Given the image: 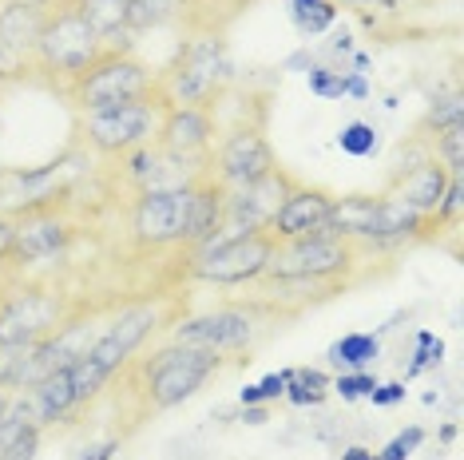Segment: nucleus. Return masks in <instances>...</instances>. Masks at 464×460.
<instances>
[{
	"instance_id": "nucleus-1",
	"label": "nucleus",
	"mask_w": 464,
	"mask_h": 460,
	"mask_svg": "<svg viewBox=\"0 0 464 460\" xmlns=\"http://www.w3.org/2000/svg\"><path fill=\"white\" fill-rule=\"evenodd\" d=\"M160 321H163L160 302H131V306H123L120 313H115L108 326L100 330L96 345H92L76 365H72L76 401L80 405L96 401L100 389H108V381L131 361V353L140 350L155 330H160Z\"/></svg>"
},
{
	"instance_id": "nucleus-2",
	"label": "nucleus",
	"mask_w": 464,
	"mask_h": 460,
	"mask_svg": "<svg viewBox=\"0 0 464 460\" xmlns=\"http://www.w3.org/2000/svg\"><path fill=\"white\" fill-rule=\"evenodd\" d=\"M223 369V353L198 345H163L135 365V389L143 397V413H163L191 401L203 385Z\"/></svg>"
},
{
	"instance_id": "nucleus-3",
	"label": "nucleus",
	"mask_w": 464,
	"mask_h": 460,
	"mask_svg": "<svg viewBox=\"0 0 464 460\" xmlns=\"http://www.w3.org/2000/svg\"><path fill=\"white\" fill-rule=\"evenodd\" d=\"M357 266V250L350 238H337L330 230L322 235H305L278 243L270 254L262 278L278 282V286H345V278Z\"/></svg>"
},
{
	"instance_id": "nucleus-4",
	"label": "nucleus",
	"mask_w": 464,
	"mask_h": 460,
	"mask_svg": "<svg viewBox=\"0 0 464 460\" xmlns=\"http://www.w3.org/2000/svg\"><path fill=\"white\" fill-rule=\"evenodd\" d=\"M160 76L147 64L131 56V52H103L83 76L68 83V96L76 103L80 115L103 111V108H123V103H140L160 96Z\"/></svg>"
},
{
	"instance_id": "nucleus-5",
	"label": "nucleus",
	"mask_w": 464,
	"mask_h": 460,
	"mask_svg": "<svg viewBox=\"0 0 464 460\" xmlns=\"http://www.w3.org/2000/svg\"><path fill=\"white\" fill-rule=\"evenodd\" d=\"M100 56H103L100 36L88 28V20L76 13L72 0H60V5L48 13L44 28H40V40H36V52H33L36 68L48 72L52 80L72 83L96 64Z\"/></svg>"
},
{
	"instance_id": "nucleus-6",
	"label": "nucleus",
	"mask_w": 464,
	"mask_h": 460,
	"mask_svg": "<svg viewBox=\"0 0 464 460\" xmlns=\"http://www.w3.org/2000/svg\"><path fill=\"white\" fill-rule=\"evenodd\" d=\"M227 80H230V60H227V44L218 36H191L179 48L175 64L160 72V88L167 100L203 111H210V100L223 91Z\"/></svg>"
},
{
	"instance_id": "nucleus-7",
	"label": "nucleus",
	"mask_w": 464,
	"mask_h": 460,
	"mask_svg": "<svg viewBox=\"0 0 464 460\" xmlns=\"http://www.w3.org/2000/svg\"><path fill=\"white\" fill-rule=\"evenodd\" d=\"M278 238L270 230H255V235H230L215 238L210 246L195 250L187 278L207 282V286H242V282H258L266 270Z\"/></svg>"
},
{
	"instance_id": "nucleus-8",
	"label": "nucleus",
	"mask_w": 464,
	"mask_h": 460,
	"mask_svg": "<svg viewBox=\"0 0 464 460\" xmlns=\"http://www.w3.org/2000/svg\"><path fill=\"white\" fill-rule=\"evenodd\" d=\"M171 108V100L151 96L140 103H123V108H103V111H88L83 115V139L96 155H108V159H123L128 151L143 148V143L155 139L160 131L163 111Z\"/></svg>"
},
{
	"instance_id": "nucleus-9",
	"label": "nucleus",
	"mask_w": 464,
	"mask_h": 460,
	"mask_svg": "<svg viewBox=\"0 0 464 460\" xmlns=\"http://www.w3.org/2000/svg\"><path fill=\"white\" fill-rule=\"evenodd\" d=\"M68 321V302L48 286L0 290V345H33L44 341Z\"/></svg>"
},
{
	"instance_id": "nucleus-10",
	"label": "nucleus",
	"mask_w": 464,
	"mask_h": 460,
	"mask_svg": "<svg viewBox=\"0 0 464 460\" xmlns=\"http://www.w3.org/2000/svg\"><path fill=\"white\" fill-rule=\"evenodd\" d=\"M262 330V306H223L198 313V318H183L175 326L179 345H198V350H215V353H238L250 350Z\"/></svg>"
},
{
	"instance_id": "nucleus-11",
	"label": "nucleus",
	"mask_w": 464,
	"mask_h": 460,
	"mask_svg": "<svg viewBox=\"0 0 464 460\" xmlns=\"http://www.w3.org/2000/svg\"><path fill=\"white\" fill-rule=\"evenodd\" d=\"M187 215H191V187L179 191H143L131 211V238L140 250L183 246Z\"/></svg>"
},
{
	"instance_id": "nucleus-12",
	"label": "nucleus",
	"mask_w": 464,
	"mask_h": 460,
	"mask_svg": "<svg viewBox=\"0 0 464 460\" xmlns=\"http://www.w3.org/2000/svg\"><path fill=\"white\" fill-rule=\"evenodd\" d=\"M294 183L286 171H274L258 183H246V187H227V206H223V230L218 238H230V235H255V230H270V218L278 215L282 198L294 191Z\"/></svg>"
},
{
	"instance_id": "nucleus-13",
	"label": "nucleus",
	"mask_w": 464,
	"mask_h": 460,
	"mask_svg": "<svg viewBox=\"0 0 464 460\" xmlns=\"http://www.w3.org/2000/svg\"><path fill=\"white\" fill-rule=\"evenodd\" d=\"M210 163H215V179L223 187H246V183H258L266 179V175L278 167L274 159V148L270 139L255 128H238L235 135H227L223 143H218V151L210 155Z\"/></svg>"
},
{
	"instance_id": "nucleus-14",
	"label": "nucleus",
	"mask_w": 464,
	"mask_h": 460,
	"mask_svg": "<svg viewBox=\"0 0 464 460\" xmlns=\"http://www.w3.org/2000/svg\"><path fill=\"white\" fill-rule=\"evenodd\" d=\"M123 163H128V175L131 183L143 191H179V187H195L203 175H210L207 167L210 163H191V159H179V155L155 148V143H143V148H135L123 155Z\"/></svg>"
},
{
	"instance_id": "nucleus-15",
	"label": "nucleus",
	"mask_w": 464,
	"mask_h": 460,
	"mask_svg": "<svg viewBox=\"0 0 464 460\" xmlns=\"http://www.w3.org/2000/svg\"><path fill=\"white\" fill-rule=\"evenodd\" d=\"M210 135H215V120L203 108H183V103H171L160 120V131H155V148L179 155V159L191 163H210Z\"/></svg>"
},
{
	"instance_id": "nucleus-16",
	"label": "nucleus",
	"mask_w": 464,
	"mask_h": 460,
	"mask_svg": "<svg viewBox=\"0 0 464 460\" xmlns=\"http://www.w3.org/2000/svg\"><path fill=\"white\" fill-rule=\"evenodd\" d=\"M72 223L64 215H56V206H33L28 215L16 218V246L8 263L24 266V263H44V258L60 254L72 243Z\"/></svg>"
},
{
	"instance_id": "nucleus-17",
	"label": "nucleus",
	"mask_w": 464,
	"mask_h": 460,
	"mask_svg": "<svg viewBox=\"0 0 464 460\" xmlns=\"http://www.w3.org/2000/svg\"><path fill=\"white\" fill-rule=\"evenodd\" d=\"M48 13L52 8L36 5V0H0V60L5 64L33 60Z\"/></svg>"
},
{
	"instance_id": "nucleus-18",
	"label": "nucleus",
	"mask_w": 464,
	"mask_h": 460,
	"mask_svg": "<svg viewBox=\"0 0 464 460\" xmlns=\"http://www.w3.org/2000/svg\"><path fill=\"white\" fill-rule=\"evenodd\" d=\"M330 206L334 198L325 191H310V187H294V191L282 198L278 215L270 218V235L278 243H290V238H305V235H322L325 223H330Z\"/></svg>"
},
{
	"instance_id": "nucleus-19",
	"label": "nucleus",
	"mask_w": 464,
	"mask_h": 460,
	"mask_svg": "<svg viewBox=\"0 0 464 460\" xmlns=\"http://www.w3.org/2000/svg\"><path fill=\"white\" fill-rule=\"evenodd\" d=\"M449 179H452V175L437 159H425V163L409 167V171H401L385 195L397 198V203H405L409 211H417L420 218H429L440 206V198H445Z\"/></svg>"
},
{
	"instance_id": "nucleus-20",
	"label": "nucleus",
	"mask_w": 464,
	"mask_h": 460,
	"mask_svg": "<svg viewBox=\"0 0 464 460\" xmlns=\"http://www.w3.org/2000/svg\"><path fill=\"white\" fill-rule=\"evenodd\" d=\"M223 206H227V187L215 175H203L191 187V215H187V238H183V246H191V254L218 238V230H223Z\"/></svg>"
},
{
	"instance_id": "nucleus-21",
	"label": "nucleus",
	"mask_w": 464,
	"mask_h": 460,
	"mask_svg": "<svg viewBox=\"0 0 464 460\" xmlns=\"http://www.w3.org/2000/svg\"><path fill=\"white\" fill-rule=\"evenodd\" d=\"M40 417L33 397H16L8 401V409L0 413V460H33L40 448Z\"/></svg>"
},
{
	"instance_id": "nucleus-22",
	"label": "nucleus",
	"mask_w": 464,
	"mask_h": 460,
	"mask_svg": "<svg viewBox=\"0 0 464 460\" xmlns=\"http://www.w3.org/2000/svg\"><path fill=\"white\" fill-rule=\"evenodd\" d=\"M72 5L100 36L103 52H128V0H72Z\"/></svg>"
},
{
	"instance_id": "nucleus-23",
	"label": "nucleus",
	"mask_w": 464,
	"mask_h": 460,
	"mask_svg": "<svg viewBox=\"0 0 464 460\" xmlns=\"http://www.w3.org/2000/svg\"><path fill=\"white\" fill-rule=\"evenodd\" d=\"M325 230L337 238H365L373 243V230H377V198L369 195H350V198H334L330 206V223Z\"/></svg>"
},
{
	"instance_id": "nucleus-24",
	"label": "nucleus",
	"mask_w": 464,
	"mask_h": 460,
	"mask_svg": "<svg viewBox=\"0 0 464 460\" xmlns=\"http://www.w3.org/2000/svg\"><path fill=\"white\" fill-rule=\"evenodd\" d=\"M28 397H33V405H36L40 425L68 421L72 409H80V401H76V385H72V365H68V369L48 373L44 381L28 389Z\"/></svg>"
},
{
	"instance_id": "nucleus-25",
	"label": "nucleus",
	"mask_w": 464,
	"mask_h": 460,
	"mask_svg": "<svg viewBox=\"0 0 464 460\" xmlns=\"http://www.w3.org/2000/svg\"><path fill=\"white\" fill-rule=\"evenodd\" d=\"M195 8V0H128V33H151L183 20Z\"/></svg>"
},
{
	"instance_id": "nucleus-26",
	"label": "nucleus",
	"mask_w": 464,
	"mask_h": 460,
	"mask_svg": "<svg viewBox=\"0 0 464 460\" xmlns=\"http://www.w3.org/2000/svg\"><path fill=\"white\" fill-rule=\"evenodd\" d=\"M382 353V341L373 333H345L342 341L330 345V365L342 373H357V369H369Z\"/></svg>"
},
{
	"instance_id": "nucleus-27",
	"label": "nucleus",
	"mask_w": 464,
	"mask_h": 460,
	"mask_svg": "<svg viewBox=\"0 0 464 460\" xmlns=\"http://www.w3.org/2000/svg\"><path fill=\"white\" fill-rule=\"evenodd\" d=\"M290 16H294V24H298L302 33L318 36L337 20V5L334 0H290Z\"/></svg>"
},
{
	"instance_id": "nucleus-28",
	"label": "nucleus",
	"mask_w": 464,
	"mask_h": 460,
	"mask_svg": "<svg viewBox=\"0 0 464 460\" xmlns=\"http://www.w3.org/2000/svg\"><path fill=\"white\" fill-rule=\"evenodd\" d=\"M449 175H464V123L437 131V155H432Z\"/></svg>"
},
{
	"instance_id": "nucleus-29",
	"label": "nucleus",
	"mask_w": 464,
	"mask_h": 460,
	"mask_svg": "<svg viewBox=\"0 0 464 460\" xmlns=\"http://www.w3.org/2000/svg\"><path fill=\"white\" fill-rule=\"evenodd\" d=\"M452 123H464V100L457 96V91L445 96V100H432V108L425 115V128H437V131L452 128Z\"/></svg>"
},
{
	"instance_id": "nucleus-30",
	"label": "nucleus",
	"mask_w": 464,
	"mask_h": 460,
	"mask_svg": "<svg viewBox=\"0 0 464 460\" xmlns=\"http://www.w3.org/2000/svg\"><path fill=\"white\" fill-rule=\"evenodd\" d=\"M290 381H294V369L274 373V378H262L258 385H246V389H242V405H258V401H274V397H286Z\"/></svg>"
},
{
	"instance_id": "nucleus-31",
	"label": "nucleus",
	"mask_w": 464,
	"mask_h": 460,
	"mask_svg": "<svg viewBox=\"0 0 464 460\" xmlns=\"http://www.w3.org/2000/svg\"><path fill=\"white\" fill-rule=\"evenodd\" d=\"M460 198H464V179H460V175H452V179H449V191H445V198H440V206L429 215V226H449V223H457V218H460Z\"/></svg>"
},
{
	"instance_id": "nucleus-32",
	"label": "nucleus",
	"mask_w": 464,
	"mask_h": 460,
	"mask_svg": "<svg viewBox=\"0 0 464 460\" xmlns=\"http://www.w3.org/2000/svg\"><path fill=\"white\" fill-rule=\"evenodd\" d=\"M337 143H342L345 155H373L377 151V131L369 128V123H350V128L337 135Z\"/></svg>"
},
{
	"instance_id": "nucleus-33",
	"label": "nucleus",
	"mask_w": 464,
	"mask_h": 460,
	"mask_svg": "<svg viewBox=\"0 0 464 460\" xmlns=\"http://www.w3.org/2000/svg\"><path fill=\"white\" fill-rule=\"evenodd\" d=\"M334 389L342 393L345 401H357V397H369V393H373V389H377V381L369 378L365 369H357V373H342V378L334 381Z\"/></svg>"
},
{
	"instance_id": "nucleus-34",
	"label": "nucleus",
	"mask_w": 464,
	"mask_h": 460,
	"mask_svg": "<svg viewBox=\"0 0 464 460\" xmlns=\"http://www.w3.org/2000/svg\"><path fill=\"white\" fill-rule=\"evenodd\" d=\"M417 345H420V353H417V361L409 365V378H417L420 369H429V365H437L440 361V353H445V345H440L432 333H417Z\"/></svg>"
},
{
	"instance_id": "nucleus-35",
	"label": "nucleus",
	"mask_w": 464,
	"mask_h": 460,
	"mask_svg": "<svg viewBox=\"0 0 464 460\" xmlns=\"http://www.w3.org/2000/svg\"><path fill=\"white\" fill-rule=\"evenodd\" d=\"M420 441H425V433H420V428H409V433H401L397 441H389V445H385V453L377 456V460H409Z\"/></svg>"
},
{
	"instance_id": "nucleus-36",
	"label": "nucleus",
	"mask_w": 464,
	"mask_h": 460,
	"mask_svg": "<svg viewBox=\"0 0 464 460\" xmlns=\"http://www.w3.org/2000/svg\"><path fill=\"white\" fill-rule=\"evenodd\" d=\"M310 88L318 91V96H345V76L342 72L334 76L330 68H314L310 72Z\"/></svg>"
},
{
	"instance_id": "nucleus-37",
	"label": "nucleus",
	"mask_w": 464,
	"mask_h": 460,
	"mask_svg": "<svg viewBox=\"0 0 464 460\" xmlns=\"http://www.w3.org/2000/svg\"><path fill=\"white\" fill-rule=\"evenodd\" d=\"M24 350L28 345H0V393L13 385V373H16L20 358H24Z\"/></svg>"
},
{
	"instance_id": "nucleus-38",
	"label": "nucleus",
	"mask_w": 464,
	"mask_h": 460,
	"mask_svg": "<svg viewBox=\"0 0 464 460\" xmlns=\"http://www.w3.org/2000/svg\"><path fill=\"white\" fill-rule=\"evenodd\" d=\"M13 246H16V218L0 215V266L13 258Z\"/></svg>"
},
{
	"instance_id": "nucleus-39",
	"label": "nucleus",
	"mask_w": 464,
	"mask_h": 460,
	"mask_svg": "<svg viewBox=\"0 0 464 460\" xmlns=\"http://www.w3.org/2000/svg\"><path fill=\"white\" fill-rule=\"evenodd\" d=\"M401 397H405V385H401V381H389V385H377V389L369 393V401H373V405H397Z\"/></svg>"
},
{
	"instance_id": "nucleus-40",
	"label": "nucleus",
	"mask_w": 464,
	"mask_h": 460,
	"mask_svg": "<svg viewBox=\"0 0 464 460\" xmlns=\"http://www.w3.org/2000/svg\"><path fill=\"white\" fill-rule=\"evenodd\" d=\"M115 453H120V441H100V445H92V448H83V453L76 456V460H111Z\"/></svg>"
},
{
	"instance_id": "nucleus-41",
	"label": "nucleus",
	"mask_w": 464,
	"mask_h": 460,
	"mask_svg": "<svg viewBox=\"0 0 464 460\" xmlns=\"http://www.w3.org/2000/svg\"><path fill=\"white\" fill-rule=\"evenodd\" d=\"M342 460H377V456L369 453V448H350V453H345Z\"/></svg>"
},
{
	"instance_id": "nucleus-42",
	"label": "nucleus",
	"mask_w": 464,
	"mask_h": 460,
	"mask_svg": "<svg viewBox=\"0 0 464 460\" xmlns=\"http://www.w3.org/2000/svg\"><path fill=\"white\" fill-rule=\"evenodd\" d=\"M242 417H246V421H250V425H262V421H266V409H246V413H242Z\"/></svg>"
},
{
	"instance_id": "nucleus-43",
	"label": "nucleus",
	"mask_w": 464,
	"mask_h": 460,
	"mask_svg": "<svg viewBox=\"0 0 464 460\" xmlns=\"http://www.w3.org/2000/svg\"><path fill=\"white\" fill-rule=\"evenodd\" d=\"M8 401H13V393H8V389H5V393H0V413H5V409H8Z\"/></svg>"
},
{
	"instance_id": "nucleus-44",
	"label": "nucleus",
	"mask_w": 464,
	"mask_h": 460,
	"mask_svg": "<svg viewBox=\"0 0 464 460\" xmlns=\"http://www.w3.org/2000/svg\"><path fill=\"white\" fill-rule=\"evenodd\" d=\"M334 5H373V0H334Z\"/></svg>"
}]
</instances>
